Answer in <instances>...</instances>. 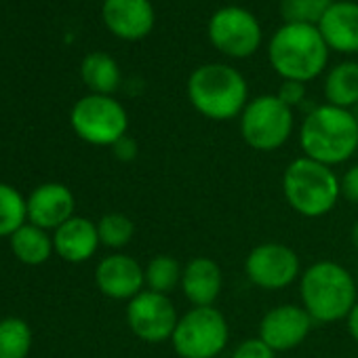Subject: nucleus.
<instances>
[{
    "mask_svg": "<svg viewBox=\"0 0 358 358\" xmlns=\"http://www.w3.org/2000/svg\"><path fill=\"white\" fill-rule=\"evenodd\" d=\"M303 156L327 166L348 162L358 150V118L352 110L331 103L316 106L299 127Z\"/></svg>",
    "mask_w": 358,
    "mask_h": 358,
    "instance_id": "obj_1",
    "label": "nucleus"
},
{
    "mask_svg": "<svg viewBox=\"0 0 358 358\" xmlns=\"http://www.w3.org/2000/svg\"><path fill=\"white\" fill-rule=\"evenodd\" d=\"M299 297L314 322L345 320L358 297L356 276L337 262H316L299 276Z\"/></svg>",
    "mask_w": 358,
    "mask_h": 358,
    "instance_id": "obj_2",
    "label": "nucleus"
},
{
    "mask_svg": "<svg viewBox=\"0 0 358 358\" xmlns=\"http://www.w3.org/2000/svg\"><path fill=\"white\" fill-rule=\"evenodd\" d=\"M268 59L282 80L306 85L327 68L329 47L316 26L282 24L268 45Z\"/></svg>",
    "mask_w": 358,
    "mask_h": 358,
    "instance_id": "obj_3",
    "label": "nucleus"
},
{
    "mask_svg": "<svg viewBox=\"0 0 358 358\" xmlns=\"http://www.w3.org/2000/svg\"><path fill=\"white\" fill-rule=\"evenodd\" d=\"M188 99L192 108L209 120H232L249 103L245 76L228 64H205L188 78Z\"/></svg>",
    "mask_w": 358,
    "mask_h": 358,
    "instance_id": "obj_4",
    "label": "nucleus"
},
{
    "mask_svg": "<svg viewBox=\"0 0 358 358\" xmlns=\"http://www.w3.org/2000/svg\"><path fill=\"white\" fill-rule=\"evenodd\" d=\"M282 194L297 215L316 220L337 207L341 184L331 166L301 156L289 162L282 173Z\"/></svg>",
    "mask_w": 358,
    "mask_h": 358,
    "instance_id": "obj_5",
    "label": "nucleus"
},
{
    "mask_svg": "<svg viewBox=\"0 0 358 358\" xmlns=\"http://www.w3.org/2000/svg\"><path fill=\"white\" fill-rule=\"evenodd\" d=\"M230 339L226 316L215 306L190 308L179 316L171 343L179 358H220Z\"/></svg>",
    "mask_w": 358,
    "mask_h": 358,
    "instance_id": "obj_6",
    "label": "nucleus"
},
{
    "mask_svg": "<svg viewBox=\"0 0 358 358\" xmlns=\"http://www.w3.org/2000/svg\"><path fill=\"white\" fill-rule=\"evenodd\" d=\"M70 124L83 141L99 148H112L127 135L129 114L112 95L91 93L74 103L70 112Z\"/></svg>",
    "mask_w": 358,
    "mask_h": 358,
    "instance_id": "obj_7",
    "label": "nucleus"
},
{
    "mask_svg": "<svg viewBox=\"0 0 358 358\" xmlns=\"http://www.w3.org/2000/svg\"><path fill=\"white\" fill-rule=\"evenodd\" d=\"M293 110L276 95L249 99L241 114V135L245 143L257 152H274L282 148L293 133Z\"/></svg>",
    "mask_w": 358,
    "mask_h": 358,
    "instance_id": "obj_8",
    "label": "nucleus"
},
{
    "mask_svg": "<svg viewBox=\"0 0 358 358\" xmlns=\"http://www.w3.org/2000/svg\"><path fill=\"white\" fill-rule=\"evenodd\" d=\"M211 45L226 57L245 59L251 57L262 45V26L257 17L243 7L217 9L207 28Z\"/></svg>",
    "mask_w": 358,
    "mask_h": 358,
    "instance_id": "obj_9",
    "label": "nucleus"
},
{
    "mask_svg": "<svg viewBox=\"0 0 358 358\" xmlns=\"http://www.w3.org/2000/svg\"><path fill=\"white\" fill-rule=\"evenodd\" d=\"M245 274L251 285L264 291H282L301 276L299 255L282 243H262L245 259Z\"/></svg>",
    "mask_w": 358,
    "mask_h": 358,
    "instance_id": "obj_10",
    "label": "nucleus"
},
{
    "mask_svg": "<svg viewBox=\"0 0 358 358\" xmlns=\"http://www.w3.org/2000/svg\"><path fill=\"white\" fill-rule=\"evenodd\" d=\"M177 320L179 316L169 295L145 289L127 303V324L145 343L171 341Z\"/></svg>",
    "mask_w": 358,
    "mask_h": 358,
    "instance_id": "obj_11",
    "label": "nucleus"
},
{
    "mask_svg": "<svg viewBox=\"0 0 358 358\" xmlns=\"http://www.w3.org/2000/svg\"><path fill=\"white\" fill-rule=\"evenodd\" d=\"M312 316L301 303H280L264 314L259 320V339L274 352H289L306 341L312 331Z\"/></svg>",
    "mask_w": 358,
    "mask_h": 358,
    "instance_id": "obj_12",
    "label": "nucleus"
},
{
    "mask_svg": "<svg viewBox=\"0 0 358 358\" xmlns=\"http://www.w3.org/2000/svg\"><path fill=\"white\" fill-rule=\"evenodd\" d=\"M95 285L110 299L131 301L141 291H145V272L135 257L114 253L97 264Z\"/></svg>",
    "mask_w": 358,
    "mask_h": 358,
    "instance_id": "obj_13",
    "label": "nucleus"
},
{
    "mask_svg": "<svg viewBox=\"0 0 358 358\" xmlns=\"http://www.w3.org/2000/svg\"><path fill=\"white\" fill-rule=\"evenodd\" d=\"M101 20L120 41H141L156 24V11L150 0H103Z\"/></svg>",
    "mask_w": 358,
    "mask_h": 358,
    "instance_id": "obj_14",
    "label": "nucleus"
},
{
    "mask_svg": "<svg viewBox=\"0 0 358 358\" xmlns=\"http://www.w3.org/2000/svg\"><path fill=\"white\" fill-rule=\"evenodd\" d=\"M74 194L68 186L49 182L28 196V220L43 230H57L74 217Z\"/></svg>",
    "mask_w": 358,
    "mask_h": 358,
    "instance_id": "obj_15",
    "label": "nucleus"
},
{
    "mask_svg": "<svg viewBox=\"0 0 358 358\" xmlns=\"http://www.w3.org/2000/svg\"><path fill=\"white\" fill-rule=\"evenodd\" d=\"M316 28L322 34L329 51L345 55L358 53V3L335 0Z\"/></svg>",
    "mask_w": 358,
    "mask_h": 358,
    "instance_id": "obj_16",
    "label": "nucleus"
},
{
    "mask_svg": "<svg viewBox=\"0 0 358 358\" xmlns=\"http://www.w3.org/2000/svg\"><path fill=\"white\" fill-rule=\"evenodd\" d=\"M224 287V274L215 259L211 257H192L184 266L182 274V293L192 303V308H205L215 306V301L222 295Z\"/></svg>",
    "mask_w": 358,
    "mask_h": 358,
    "instance_id": "obj_17",
    "label": "nucleus"
},
{
    "mask_svg": "<svg viewBox=\"0 0 358 358\" xmlns=\"http://www.w3.org/2000/svg\"><path fill=\"white\" fill-rule=\"evenodd\" d=\"M99 232L97 224H93L87 217L74 215L64 226H59L53 234V249L55 253L70 262V264H83L89 262L97 247H99Z\"/></svg>",
    "mask_w": 358,
    "mask_h": 358,
    "instance_id": "obj_18",
    "label": "nucleus"
},
{
    "mask_svg": "<svg viewBox=\"0 0 358 358\" xmlns=\"http://www.w3.org/2000/svg\"><path fill=\"white\" fill-rule=\"evenodd\" d=\"M80 78L95 95H112L120 87V68L116 59L103 51L89 53L80 64Z\"/></svg>",
    "mask_w": 358,
    "mask_h": 358,
    "instance_id": "obj_19",
    "label": "nucleus"
},
{
    "mask_svg": "<svg viewBox=\"0 0 358 358\" xmlns=\"http://www.w3.org/2000/svg\"><path fill=\"white\" fill-rule=\"evenodd\" d=\"M11 251L22 264L41 266L55 251L53 249V236H49L47 230L28 222L11 236Z\"/></svg>",
    "mask_w": 358,
    "mask_h": 358,
    "instance_id": "obj_20",
    "label": "nucleus"
},
{
    "mask_svg": "<svg viewBox=\"0 0 358 358\" xmlns=\"http://www.w3.org/2000/svg\"><path fill=\"white\" fill-rule=\"evenodd\" d=\"M327 103L352 110L358 106V64L341 62L324 78Z\"/></svg>",
    "mask_w": 358,
    "mask_h": 358,
    "instance_id": "obj_21",
    "label": "nucleus"
},
{
    "mask_svg": "<svg viewBox=\"0 0 358 358\" xmlns=\"http://www.w3.org/2000/svg\"><path fill=\"white\" fill-rule=\"evenodd\" d=\"M143 272H145V289L148 291L169 295L177 287H182L184 266L171 255H156L154 259L148 262Z\"/></svg>",
    "mask_w": 358,
    "mask_h": 358,
    "instance_id": "obj_22",
    "label": "nucleus"
},
{
    "mask_svg": "<svg viewBox=\"0 0 358 358\" xmlns=\"http://www.w3.org/2000/svg\"><path fill=\"white\" fill-rule=\"evenodd\" d=\"M32 329L24 318L7 316L0 320V358H28Z\"/></svg>",
    "mask_w": 358,
    "mask_h": 358,
    "instance_id": "obj_23",
    "label": "nucleus"
},
{
    "mask_svg": "<svg viewBox=\"0 0 358 358\" xmlns=\"http://www.w3.org/2000/svg\"><path fill=\"white\" fill-rule=\"evenodd\" d=\"M28 222V201L22 192L0 182V238L13 236Z\"/></svg>",
    "mask_w": 358,
    "mask_h": 358,
    "instance_id": "obj_24",
    "label": "nucleus"
},
{
    "mask_svg": "<svg viewBox=\"0 0 358 358\" xmlns=\"http://www.w3.org/2000/svg\"><path fill=\"white\" fill-rule=\"evenodd\" d=\"M99 243L108 249H122L135 236V224L124 213H106L97 222Z\"/></svg>",
    "mask_w": 358,
    "mask_h": 358,
    "instance_id": "obj_25",
    "label": "nucleus"
},
{
    "mask_svg": "<svg viewBox=\"0 0 358 358\" xmlns=\"http://www.w3.org/2000/svg\"><path fill=\"white\" fill-rule=\"evenodd\" d=\"M335 0H282L280 15L285 24L318 26Z\"/></svg>",
    "mask_w": 358,
    "mask_h": 358,
    "instance_id": "obj_26",
    "label": "nucleus"
},
{
    "mask_svg": "<svg viewBox=\"0 0 358 358\" xmlns=\"http://www.w3.org/2000/svg\"><path fill=\"white\" fill-rule=\"evenodd\" d=\"M274 356H276V352L264 339L247 337L234 348L230 358H274Z\"/></svg>",
    "mask_w": 358,
    "mask_h": 358,
    "instance_id": "obj_27",
    "label": "nucleus"
},
{
    "mask_svg": "<svg viewBox=\"0 0 358 358\" xmlns=\"http://www.w3.org/2000/svg\"><path fill=\"white\" fill-rule=\"evenodd\" d=\"M276 97L285 106H289L293 110L295 106H301L303 103V99H306V85L303 83H297V80H282Z\"/></svg>",
    "mask_w": 358,
    "mask_h": 358,
    "instance_id": "obj_28",
    "label": "nucleus"
},
{
    "mask_svg": "<svg viewBox=\"0 0 358 358\" xmlns=\"http://www.w3.org/2000/svg\"><path fill=\"white\" fill-rule=\"evenodd\" d=\"M341 184V196L352 203V205H358V164L350 166L343 177L339 179Z\"/></svg>",
    "mask_w": 358,
    "mask_h": 358,
    "instance_id": "obj_29",
    "label": "nucleus"
},
{
    "mask_svg": "<svg viewBox=\"0 0 358 358\" xmlns=\"http://www.w3.org/2000/svg\"><path fill=\"white\" fill-rule=\"evenodd\" d=\"M112 150H114V156H116L118 160H122V162H131V160H135V158H137L139 145H137V141H135L133 137L124 135L122 139H118V141L112 145Z\"/></svg>",
    "mask_w": 358,
    "mask_h": 358,
    "instance_id": "obj_30",
    "label": "nucleus"
},
{
    "mask_svg": "<svg viewBox=\"0 0 358 358\" xmlns=\"http://www.w3.org/2000/svg\"><path fill=\"white\" fill-rule=\"evenodd\" d=\"M345 324H348V333H350V335H352V339L358 343V301H356V306L352 308V312L348 314Z\"/></svg>",
    "mask_w": 358,
    "mask_h": 358,
    "instance_id": "obj_31",
    "label": "nucleus"
},
{
    "mask_svg": "<svg viewBox=\"0 0 358 358\" xmlns=\"http://www.w3.org/2000/svg\"><path fill=\"white\" fill-rule=\"evenodd\" d=\"M350 238H352V245H354V249L358 251V222L352 226V232H350Z\"/></svg>",
    "mask_w": 358,
    "mask_h": 358,
    "instance_id": "obj_32",
    "label": "nucleus"
},
{
    "mask_svg": "<svg viewBox=\"0 0 358 358\" xmlns=\"http://www.w3.org/2000/svg\"><path fill=\"white\" fill-rule=\"evenodd\" d=\"M356 118H358V106H356Z\"/></svg>",
    "mask_w": 358,
    "mask_h": 358,
    "instance_id": "obj_33",
    "label": "nucleus"
},
{
    "mask_svg": "<svg viewBox=\"0 0 358 358\" xmlns=\"http://www.w3.org/2000/svg\"><path fill=\"white\" fill-rule=\"evenodd\" d=\"M356 282H358V270H356Z\"/></svg>",
    "mask_w": 358,
    "mask_h": 358,
    "instance_id": "obj_34",
    "label": "nucleus"
}]
</instances>
